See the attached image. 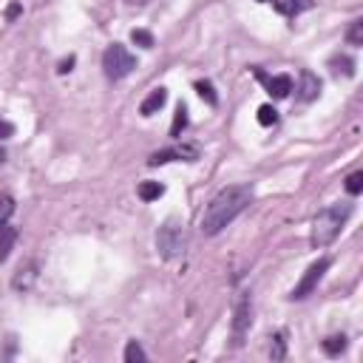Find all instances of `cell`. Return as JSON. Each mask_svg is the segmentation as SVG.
Here are the masks:
<instances>
[{"instance_id":"d6986e66","label":"cell","mask_w":363,"mask_h":363,"mask_svg":"<svg viewBox=\"0 0 363 363\" xmlns=\"http://www.w3.org/2000/svg\"><path fill=\"white\" fill-rule=\"evenodd\" d=\"M346 43L349 45H363V20H352V26L346 31Z\"/></svg>"},{"instance_id":"6da1fadb","label":"cell","mask_w":363,"mask_h":363,"mask_svg":"<svg viewBox=\"0 0 363 363\" xmlns=\"http://www.w3.org/2000/svg\"><path fill=\"white\" fill-rule=\"evenodd\" d=\"M250 199H252V187L250 184H230V187L218 190L210 199V204H207V210L201 216V233L204 235L221 233L250 204Z\"/></svg>"},{"instance_id":"cb8c5ba5","label":"cell","mask_w":363,"mask_h":363,"mask_svg":"<svg viewBox=\"0 0 363 363\" xmlns=\"http://www.w3.org/2000/svg\"><path fill=\"white\" fill-rule=\"evenodd\" d=\"M363 190V170H354V173H349V179H346V193L349 196H357Z\"/></svg>"},{"instance_id":"5bb4252c","label":"cell","mask_w":363,"mask_h":363,"mask_svg":"<svg viewBox=\"0 0 363 363\" xmlns=\"http://www.w3.org/2000/svg\"><path fill=\"white\" fill-rule=\"evenodd\" d=\"M136 193H139L142 201H156L159 196H164V184L162 182H142Z\"/></svg>"},{"instance_id":"7a4b0ae2","label":"cell","mask_w":363,"mask_h":363,"mask_svg":"<svg viewBox=\"0 0 363 363\" xmlns=\"http://www.w3.org/2000/svg\"><path fill=\"white\" fill-rule=\"evenodd\" d=\"M349 216H352V204L349 201H337V204H329V207H323L315 218H312V233H309V244L315 247V250H320V247H329L337 235H340V230H343V224L349 221Z\"/></svg>"},{"instance_id":"30bf717a","label":"cell","mask_w":363,"mask_h":363,"mask_svg":"<svg viewBox=\"0 0 363 363\" xmlns=\"http://www.w3.org/2000/svg\"><path fill=\"white\" fill-rule=\"evenodd\" d=\"M164 102H167V88H153L145 99H142V105H139V113L142 116H153V113H159L162 108H164Z\"/></svg>"},{"instance_id":"ffe728a7","label":"cell","mask_w":363,"mask_h":363,"mask_svg":"<svg viewBox=\"0 0 363 363\" xmlns=\"http://www.w3.org/2000/svg\"><path fill=\"white\" fill-rule=\"evenodd\" d=\"M343 349H346V337L343 335H332V337L323 340V352L326 354H340Z\"/></svg>"},{"instance_id":"9c48e42d","label":"cell","mask_w":363,"mask_h":363,"mask_svg":"<svg viewBox=\"0 0 363 363\" xmlns=\"http://www.w3.org/2000/svg\"><path fill=\"white\" fill-rule=\"evenodd\" d=\"M258 77L264 79L267 94H269L272 99H286V96H289V91H292V77H286V74H278V77H264L261 71H258Z\"/></svg>"},{"instance_id":"603a6c76","label":"cell","mask_w":363,"mask_h":363,"mask_svg":"<svg viewBox=\"0 0 363 363\" xmlns=\"http://www.w3.org/2000/svg\"><path fill=\"white\" fill-rule=\"evenodd\" d=\"M258 122H261L264 128L275 125V122H278V111H275L272 105H261V108H258Z\"/></svg>"},{"instance_id":"f1b7e54d","label":"cell","mask_w":363,"mask_h":363,"mask_svg":"<svg viewBox=\"0 0 363 363\" xmlns=\"http://www.w3.org/2000/svg\"><path fill=\"white\" fill-rule=\"evenodd\" d=\"M3 162H6V150L0 147V164H3Z\"/></svg>"},{"instance_id":"277c9868","label":"cell","mask_w":363,"mask_h":363,"mask_svg":"<svg viewBox=\"0 0 363 363\" xmlns=\"http://www.w3.org/2000/svg\"><path fill=\"white\" fill-rule=\"evenodd\" d=\"M156 247H159V255L162 258H179L184 255V247H187V233L179 221H164L156 233Z\"/></svg>"},{"instance_id":"83f0119b","label":"cell","mask_w":363,"mask_h":363,"mask_svg":"<svg viewBox=\"0 0 363 363\" xmlns=\"http://www.w3.org/2000/svg\"><path fill=\"white\" fill-rule=\"evenodd\" d=\"M17 14H20V3H11V6H9V11H6V17H9V20H14Z\"/></svg>"},{"instance_id":"7402d4cb","label":"cell","mask_w":363,"mask_h":363,"mask_svg":"<svg viewBox=\"0 0 363 363\" xmlns=\"http://www.w3.org/2000/svg\"><path fill=\"white\" fill-rule=\"evenodd\" d=\"M130 40H133L139 48H153V34L145 31V28H133V31H130Z\"/></svg>"},{"instance_id":"4fadbf2b","label":"cell","mask_w":363,"mask_h":363,"mask_svg":"<svg viewBox=\"0 0 363 363\" xmlns=\"http://www.w3.org/2000/svg\"><path fill=\"white\" fill-rule=\"evenodd\" d=\"M14 241H17V227H11L9 221H6V224H0V261H6V258H9V252H11Z\"/></svg>"},{"instance_id":"ac0fdd59","label":"cell","mask_w":363,"mask_h":363,"mask_svg":"<svg viewBox=\"0 0 363 363\" xmlns=\"http://www.w3.org/2000/svg\"><path fill=\"white\" fill-rule=\"evenodd\" d=\"M196 91H199V96H201L207 105H218V96H216V91H213V82L199 79V82H196Z\"/></svg>"},{"instance_id":"e0dca14e","label":"cell","mask_w":363,"mask_h":363,"mask_svg":"<svg viewBox=\"0 0 363 363\" xmlns=\"http://www.w3.org/2000/svg\"><path fill=\"white\" fill-rule=\"evenodd\" d=\"M269 354H272V360H284V354H286L284 332H275V335L269 337Z\"/></svg>"},{"instance_id":"8992f818","label":"cell","mask_w":363,"mask_h":363,"mask_svg":"<svg viewBox=\"0 0 363 363\" xmlns=\"http://www.w3.org/2000/svg\"><path fill=\"white\" fill-rule=\"evenodd\" d=\"M173 159H187V162H193V159H199V147H196V145H173V147L156 150V153L147 159V164H150V167H159V164H167V162H173Z\"/></svg>"},{"instance_id":"5b68a950","label":"cell","mask_w":363,"mask_h":363,"mask_svg":"<svg viewBox=\"0 0 363 363\" xmlns=\"http://www.w3.org/2000/svg\"><path fill=\"white\" fill-rule=\"evenodd\" d=\"M329 264H332L329 258H318L315 264H309V267H306V272L301 275V281L295 284V289L289 292V298H292V301L306 298V295H309V292H312V289L320 284V278H323V272L329 269Z\"/></svg>"},{"instance_id":"ba28073f","label":"cell","mask_w":363,"mask_h":363,"mask_svg":"<svg viewBox=\"0 0 363 363\" xmlns=\"http://www.w3.org/2000/svg\"><path fill=\"white\" fill-rule=\"evenodd\" d=\"M37 261H26V264H20V269L14 272V278H11V286L17 289V292H28L34 284H37Z\"/></svg>"},{"instance_id":"2e32d148","label":"cell","mask_w":363,"mask_h":363,"mask_svg":"<svg viewBox=\"0 0 363 363\" xmlns=\"http://www.w3.org/2000/svg\"><path fill=\"white\" fill-rule=\"evenodd\" d=\"M267 3H272V9L284 17H292L301 11V0H267Z\"/></svg>"},{"instance_id":"484cf974","label":"cell","mask_w":363,"mask_h":363,"mask_svg":"<svg viewBox=\"0 0 363 363\" xmlns=\"http://www.w3.org/2000/svg\"><path fill=\"white\" fill-rule=\"evenodd\" d=\"M11 136H14V125L0 116V142H3V139H11Z\"/></svg>"},{"instance_id":"9a60e30c","label":"cell","mask_w":363,"mask_h":363,"mask_svg":"<svg viewBox=\"0 0 363 363\" xmlns=\"http://www.w3.org/2000/svg\"><path fill=\"white\" fill-rule=\"evenodd\" d=\"M184 128H187V105H184V102H179V105H176L173 125H170V136H179Z\"/></svg>"},{"instance_id":"44dd1931","label":"cell","mask_w":363,"mask_h":363,"mask_svg":"<svg viewBox=\"0 0 363 363\" xmlns=\"http://www.w3.org/2000/svg\"><path fill=\"white\" fill-rule=\"evenodd\" d=\"M136 360H147V354H145V349L136 340H128V346H125V363H136Z\"/></svg>"},{"instance_id":"d4e9b609","label":"cell","mask_w":363,"mask_h":363,"mask_svg":"<svg viewBox=\"0 0 363 363\" xmlns=\"http://www.w3.org/2000/svg\"><path fill=\"white\" fill-rule=\"evenodd\" d=\"M11 213H14V199L9 193H3L0 196V224H6L11 218Z\"/></svg>"},{"instance_id":"7c38bea8","label":"cell","mask_w":363,"mask_h":363,"mask_svg":"<svg viewBox=\"0 0 363 363\" xmlns=\"http://www.w3.org/2000/svg\"><path fill=\"white\" fill-rule=\"evenodd\" d=\"M329 71H332V77H354V60L346 54H335L329 60Z\"/></svg>"},{"instance_id":"52a82bcc","label":"cell","mask_w":363,"mask_h":363,"mask_svg":"<svg viewBox=\"0 0 363 363\" xmlns=\"http://www.w3.org/2000/svg\"><path fill=\"white\" fill-rule=\"evenodd\" d=\"M318 96H320V79H318L315 71L303 68L301 77H298V99H301V102H312V99H318Z\"/></svg>"},{"instance_id":"8fae6325","label":"cell","mask_w":363,"mask_h":363,"mask_svg":"<svg viewBox=\"0 0 363 363\" xmlns=\"http://www.w3.org/2000/svg\"><path fill=\"white\" fill-rule=\"evenodd\" d=\"M250 315H252L250 301H247V298H241V301H238V306H235V315H233V332H235V337H238V340H241V337H244V332L250 329V320H252Z\"/></svg>"},{"instance_id":"4316f807","label":"cell","mask_w":363,"mask_h":363,"mask_svg":"<svg viewBox=\"0 0 363 363\" xmlns=\"http://www.w3.org/2000/svg\"><path fill=\"white\" fill-rule=\"evenodd\" d=\"M71 65H74V57H68V60H62V62L57 65V74H68V71H71Z\"/></svg>"},{"instance_id":"3957f363","label":"cell","mask_w":363,"mask_h":363,"mask_svg":"<svg viewBox=\"0 0 363 363\" xmlns=\"http://www.w3.org/2000/svg\"><path fill=\"white\" fill-rule=\"evenodd\" d=\"M136 68V57L122 45V43H111L102 54V71L108 79H125L130 71Z\"/></svg>"}]
</instances>
